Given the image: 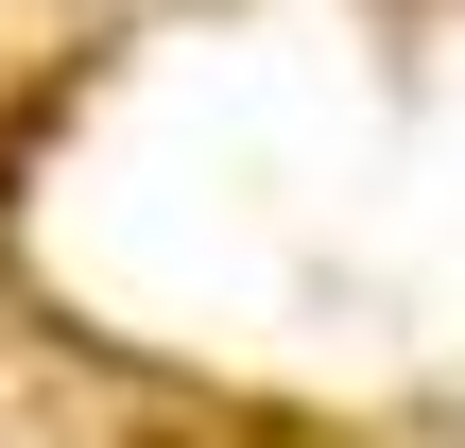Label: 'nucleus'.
<instances>
[]
</instances>
